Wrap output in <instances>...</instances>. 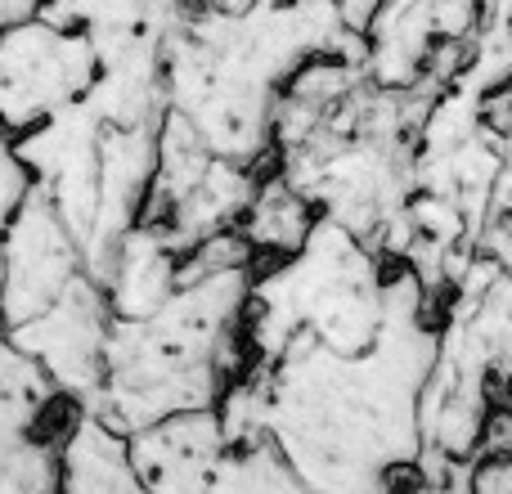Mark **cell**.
I'll list each match as a JSON object with an SVG mask.
<instances>
[{"label":"cell","instance_id":"obj_1","mask_svg":"<svg viewBox=\"0 0 512 494\" xmlns=\"http://www.w3.org/2000/svg\"><path fill=\"white\" fill-rule=\"evenodd\" d=\"M436 310L414 270L391 265L382 328L360 355L292 342L248 364L216 405L230 445L270 441L306 494H400L423 459V387Z\"/></svg>","mask_w":512,"mask_h":494},{"label":"cell","instance_id":"obj_2","mask_svg":"<svg viewBox=\"0 0 512 494\" xmlns=\"http://www.w3.org/2000/svg\"><path fill=\"white\" fill-rule=\"evenodd\" d=\"M436 95L427 81L409 90L378 86L364 59H310L274 108L270 171L315 216L387 256L414 198L418 131Z\"/></svg>","mask_w":512,"mask_h":494},{"label":"cell","instance_id":"obj_3","mask_svg":"<svg viewBox=\"0 0 512 494\" xmlns=\"http://www.w3.org/2000/svg\"><path fill=\"white\" fill-rule=\"evenodd\" d=\"M310 59H364L328 0H194L167 45V113L207 153L270 171L274 108Z\"/></svg>","mask_w":512,"mask_h":494},{"label":"cell","instance_id":"obj_4","mask_svg":"<svg viewBox=\"0 0 512 494\" xmlns=\"http://www.w3.org/2000/svg\"><path fill=\"white\" fill-rule=\"evenodd\" d=\"M248 270H221L176 283L144 319H113L104 342V382L90 414L135 436L171 414L216 409L252 364L248 351Z\"/></svg>","mask_w":512,"mask_h":494},{"label":"cell","instance_id":"obj_5","mask_svg":"<svg viewBox=\"0 0 512 494\" xmlns=\"http://www.w3.org/2000/svg\"><path fill=\"white\" fill-rule=\"evenodd\" d=\"M387 274V256L319 216L292 256L256 265L248 292L252 364L279 360L301 337L337 355H360L382 328Z\"/></svg>","mask_w":512,"mask_h":494},{"label":"cell","instance_id":"obj_6","mask_svg":"<svg viewBox=\"0 0 512 494\" xmlns=\"http://www.w3.org/2000/svg\"><path fill=\"white\" fill-rule=\"evenodd\" d=\"M256 185H261V171L234 167V162L207 153L167 113L158 135V167H153L149 203H144L140 225H153L167 239L171 252L185 256L203 239L239 230Z\"/></svg>","mask_w":512,"mask_h":494},{"label":"cell","instance_id":"obj_7","mask_svg":"<svg viewBox=\"0 0 512 494\" xmlns=\"http://www.w3.org/2000/svg\"><path fill=\"white\" fill-rule=\"evenodd\" d=\"M95 45L45 14L0 27V135L23 140L95 86Z\"/></svg>","mask_w":512,"mask_h":494},{"label":"cell","instance_id":"obj_8","mask_svg":"<svg viewBox=\"0 0 512 494\" xmlns=\"http://www.w3.org/2000/svg\"><path fill=\"white\" fill-rule=\"evenodd\" d=\"M486 0H382L364 41V72L378 86L409 90L418 81L445 90L472 50Z\"/></svg>","mask_w":512,"mask_h":494},{"label":"cell","instance_id":"obj_9","mask_svg":"<svg viewBox=\"0 0 512 494\" xmlns=\"http://www.w3.org/2000/svg\"><path fill=\"white\" fill-rule=\"evenodd\" d=\"M108 324H113V310H108L104 283L77 274L36 319L9 328V337L72 409L90 414L104 382Z\"/></svg>","mask_w":512,"mask_h":494},{"label":"cell","instance_id":"obj_10","mask_svg":"<svg viewBox=\"0 0 512 494\" xmlns=\"http://www.w3.org/2000/svg\"><path fill=\"white\" fill-rule=\"evenodd\" d=\"M77 274H86L77 239L50 198L32 185L0 243V328L9 333L36 319Z\"/></svg>","mask_w":512,"mask_h":494},{"label":"cell","instance_id":"obj_11","mask_svg":"<svg viewBox=\"0 0 512 494\" xmlns=\"http://www.w3.org/2000/svg\"><path fill=\"white\" fill-rule=\"evenodd\" d=\"M225 450H230V436L216 409L171 414L126 436V454L149 494H203Z\"/></svg>","mask_w":512,"mask_h":494},{"label":"cell","instance_id":"obj_12","mask_svg":"<svg viewBox=\"0 0 512 494\" xmlns=\"http://www.w3.org/2000/svg\"><path fill=\"white\" fill-rule=\"evenodd\" d=\"M54 463V494H149L126 454V436L86 409H72L59 427Z\"/></svg>","mask_w":512,"mask_h":494},{"label":"cell","instance_id":"obj_13","mask_svg":"<svg viewBox=\"0 0 512 494\" xmlns=\"http://www.w3.org/2000/svg\"><path fill=\"white\" fill-rule=\"evenodd\" d=\"M72 405L45 382V373L14 346V337L0 328V472L18 450L32 441L59 436Z\"/></svg>","mask_w":512,"mask_h":494},{"label":"cell","instance_id":"obj_14","mask_svg":"<svg viewBox=\"0 0 512 494\" xmlns=\"http://www.w3.org/2000/svg\"><path fill=\"white\" fill-rule=\"evenodd\" d=\"M176 265L180 256L167 247L153 225H135L104 274V297L113 319H144L176 292Z\"/></svg>","mask_w":512,"mask_h":494},{"label":"cell","instance_id":"obj_15","mask_svg":"<svg viewBox=\"0 0 512 494\" xmlns=\"http://www.w3.org/2000/svg\"><path fill=\"white\" fill-rule=\"evenodd\" d=\"M315 221H319L315 207H310L288 180L265 171L256 194H252V203H248V212H243V221H239V239L248 243L256 265H274L306 243V234L315 230Z\"/></svg>","mask_w":512,"mask_h":494},{"label":"cell","instance_id":"obj_16","mask_svg":"<svg viewBox=\"0 0 512 494\" xmlns=\"http://www.w3.org/2000/svg\"><path fill=\"white\" fill-rule=\"evenodd\" d=\"M203 494H306V486L292 477L270 441H243L221 454Z\"/></svg>","mask_w":512,"mask_h":494},{"label":"cell","instance_id":"obj_17","mask_svg":"<svg viewBox=\"0 0 512 494\" xmlns=\"http://www.w3.org/2000/svg\"><path fill=\"white\" fill-rule=\"evenodd\" d=\"M54 436L32 441L27 450H18L0 472V494H54Z\"/></svg>","mask_w":512,"mask_h":494},{"label":"cell","instance_id":"obj_18","mask_svg":"<svg viewBox=\"0 0 512 494\" xmlns=\"http://www.w3.org/2000/svg\"><path fill=\"white\" fill-rule=\"evenodd\" d=\"M27 189H32V171L23 167L14 140L0 135V243H5V230H9V221H14V212L23 207Z\"/></svg>","mask_w":512,"mask_h":494},{"label":"cell","instance_id":"obj_19","mask_svg":"<svg viewBox=\"0 0 512 494\" xmlns=\"http://www.w3.org/2000/svg\"><path fill=\"white\" fill-rule=\"evenodd\" d=\"M468 494H512V459H472Z\"/></svg>","mask_w":512,"mask_h":494},{"label":"cell","instance_id":"obj_20","mask_svg":"<svg viewBox=\"0 0 512 494\" xmlns=\"http://www.w3.org/2000/svg\"><path fill=\"white\" fill-rule=\"evenodd\" d=\"M328 5L337 9V14H342V23L351 27L355 36L364 32V27H369V18H373V9L382 5V0H328Z\"/></svg>","mask_w":512,"mask_h":494},{"label":"cell","instance_id":"obj_21","mask_svg":"<svg viewBox=\"0 0 512 494\" xmlns=\"http://www.w3.org/2000/svg\"><path fill=\"white\" fill-rule=\"evenodd\" d=\"M486 14L490 18H504V23L512 27V0H486Z\"/></svg>","mask_w":512,"mask_h":494}]
</instances>
